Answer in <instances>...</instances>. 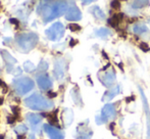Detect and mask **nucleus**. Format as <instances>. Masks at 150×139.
I'll use <instances>...</instances> for the list:
<instances>
[{
    "mask_svg": "<svg viewBox=\"0 0 150 139\" xmlns=\"http://www.w3.org/2000/svg\"><path fill=\"white\" fill-rule=\"evenodd\" d=\"M67 6L69 2L67 1H41L37 12L43 18L44 23H48L67 12Z\"/></svg>",
    "mask_w": 150,
    "mask_h": 139,
    "instance_id": "obj_1",
    "label": "nucleus"
},
{
    "mask_svg": "<svg viewBox=\"0 0 150 139\" xmlns=\"http://www.w3.org/2000/svg\"><path fill=\"white\" fill-rule=\"evenodd\" d=\"M24 104L26 106L34 111H48L53 107V102L37 93L27 97L24 100Z\"/></svg>",
    "mask_w": 150,
    "mask_h": 139,
    "instance_id": "obj_2",
    "label": "nucleus"
},
{
    "mask_svg": "<svg viewBox=\"0 0 150 139\" xmlns=\"http://www.w3.org/2000/svg\"><path fill=\"white\" fill-rule=\"evenodd\" d=\"M38 40V35L35 33H24L16 36V41L21 51L29 52L37 45Z\"/></svg>",
    "mask_w": 150,
    "mask_h": 139,
    "instance_id": "obj_3",
    "label": "nucleus"
},
{
    "mask_svg": "<svg viewBox=\"0 0 150 139\" xmlns=\"http://www.w3.org/2000/svg\"><path fill=\"white\" fill-rule=\"evenodd\" d=\"M12 84H13L14 90H16V92L18 95H25L28 92H30L34 88V86H35L33 80L28 77H23V78L16 79L12 82Z\"/></svg>",
    "mask_w": 150,
    "mask_h": 139,
    "instance_id": "obj_4",
    "label": "nucleus"
},
{
    "mask_svg": "<svg viewBox=\"0 0 150 139\" xmlns=\"http://www.w3.org/2000/svg\"><path fill=\"white\" fill-rule=\"evenodd\" d=\"M115 116H117V111H115V104H107L103 106L102 111H101V115L96 116V124L97 125H103L108 120L115 119Z\"/></svg>",
    "mask_w": 150,
    "mask_h": 139,
    "instance_id": "obj_5",
    "label": "nucleus"
},
{
    "mask_svg": "<svg viewBox=\"0 0 150 139\" xmlns=\"http://www.w3.org/2000/svg\"><path fill=\"white\" fill-rule=\"evenodd\" d=\"M45 34L51 41H59L64 35V27L61 23H55L45 31Z\"/></svg>",
    "mask_w": 150,
    "mask_h": 139,
    "instance_id": "obj_6",
    "label": "nucleus"
},
{
    "mask_svg": "<svg viewBox=\"0 0 150 139\" xmlns=\"http://www.w3.org/2000/svg\"><path fill=\"white\" fill-rule=\"evenodd\" d=\"M115 78H117L115 72L112 68L109 70V71H107L106 73H104L103 75L99 76V80H100V82L105 87H111L112 84H115Z\"/></svg>",
    "mask_w": 150,
    "mask_h": 139,
    "instance_id": "obj_7",
    "label": "nucleus"
},
{
    "mask_svg": "<svg viewBox=\"0 0 150 139\" xmlns=\"http://www.w3.org/2000/svg\"><path fill=\"white\" fill-rule=\"evenodd\" d=\"M67 71V62L63 58H57L54 62V75L57 80H62Z\"/></svg>",
    "mask_w": 150,
    "mask_h": 139,
    "instance_id": "obj_8",
    "label": "nucleus"
},
{
    "mask_svg": "<svg viewBox=\"0 0 150 139\" xmlns=\"http://www.w3.org/2000/svg\"><path fill=\"white\" fill-rule=\"evenodd\" d=\"M141 93V98H142V102H143V109L145 111V115H146V119H147V139H150V109H149V104L147 101V98L145 96L143 89L141 87H139Z\"/></svg>",
    "mask_w": 150,
    "mask_h": 139,
    "instance_id": "obj_9",
    "label": "nucleus"
},
{
    "mask_svg": "<svg viewBox=\"0 0 150 139\" xmlns=\"http://www.w3.org/2000/svg\"><path fill=\"white\" fill-rule=\"evenodd\" d=\"M43 129H44V131L48 134V136H49L50 139H63L64 138V135H63V133L60 131V130L56 129L55 127H52V126L49 125V124H45V125L43 126Z\"/></svg>",
    "mask_w": 150,
    "mask_h": 139,
    "instance_id": "obj_10",
    "label": "nucleus"
},
{
    "mask_svg": "<svg viewBox=\"0 0 150 139\" xmlns=\"http://www.w3.org/2000/svg\"><path fill=\"white\" fill-rule=\"evenodd\" d=\"M65 18L71 22H75V21H80L82 18V12L76 5L71 6L67 9L65 12Z\"/></svg>",
    "mask_w": 150,
    "mask_h": 139,
    "instance_id": "obj_11",
    "label": "nucleus"
},
{
    "mask_svg": "<svg viewBox=\"0 0 150 139\" xmlns=\"http://www.w3.org/2000/svg\"><path fill=\"white\" fill-rule=\"evenodd\" d=\"M37 83L42 90H48L52 87L51 79H50V78L48 77V75H46V74H42V75L38 76Z\"/></svg>",
    "mask_w": 150,
    "mask_h": 139,
    "instance_id": "obj_12",
    "label": "nucleus"
},
{
    "mask_svg": "<svg viewBox=\"0 0 150 139\" xmlns=\"http://www.w3.org/2000/svg\"><path fill=\"white\" fill-rule=\"evenodd\" d=\"M120 92V88L119 85H115L110 87L106 92L104 93V95L102 96V101L103 102H108L115 97V95H117Z\"/></svg>",
    "mask_w": 150,
    "mask_h": 139,
    "instance_id": "obj_13",
    "label": "nucleus"
},
{
    "mask_svg": "<svg viewBox=\"0 0 150 139\" xmlns=\"http://www.w3.org/2000/svg\"><path fill=\"white\" fill-rule=\"evenodd\" d=\"M93 135V131L87 127H78L76 139H91Z\"/></svg>",
    "mask_w": 150,
    "mask_h": 139,
    "instance_id": "obj_14",
    "label": "nucleus"
},
{
    "mask_svg": "<svg viewBox=\"0 0 150 139\" xmlns=\"http://www.w3.org/2000/svg\"><path fill=\"white\" fill-rule=\"evenodd\" d=\"M26 119L29 121V123L32 125L34 130H37V126L41 123L42 121V117L37 113H27L26 115Z\"/></svg>",
    "mask_w": 150,
    "mask_h": 139,
    "instance_id": "obj_15",
    "label": "nucleus"
},
{
    "mask_svg": "<svg viewBox=\"0 0 150 139\" xmlns=\"http://www.w3.org/2000/svg\"><path fill=\"white\" fill-rule=\"evenodd\" d=\"M0 53H1L3 60H5L6 67H12L16 64V60L11 56V54H9V52H7L6 50H0Z\"/></svg>",
    "mask_w": 150,
    "mask_h": 139,
    "instance_id": "obj_16",
    "label": "nucleus"
},
{
    "mask_svg": "<svg viewBox=\"0 0 150 139\" xmlns=\"http://www.w3.org/2000/svg\"><path fill=\"white\" fill-rule=\"evenodd\" d=\"M147 30H148V28L144 23H138V24H135L133 26V32L137 35L144 34V33L147 32Z\"/></svg>",
    "mask_w": 150,
    "mask_h": 139,
    "instance_id": "obj_17",
    "label": "nucleus"
},
{
    "mask_svg": "<svg viewBox=\"0 0 150 139\" xmlns=\"http://www.w3.org/2000/svg\"><path fill=\"white\" fill-rule=\"evenodd\" d=\"M90 12L97 18V20H105V13L98 6H93L90 8Z\"/></svg>",
    "mask_w": 150,
    "mask_h": 139,
    "instance_id": "obj_18",
    "label": "nucleus"
},
{
    "mask_svg": "<svg viewBox=\"0 0 150 139\" xmlns=\"http://www.w3.org/2000/svg\"><path fill=\"white\" fill-rule=\"evenodd\" d=\"M62 118H63V122H64V125L69 126L74 119L73 111H71V109H65L64 113H63V115H62Z\"/></svg>",
    "mask_w": 150,
    "mask_h": 139,
    "instance_id": "obj_19",
    "label": "nucleus"
},
{
    "mask_svg": "<svg viewBox=\"0 0 150 139\" xmlns=\"http://www.w3.org/2000/svg\"><path fill=\"white\" fill-rule=\"evenodd\" d=\"M57 109H56L55 111H53V113H43L41 116H43V117H46L48 118V120H49L50 124H54V125H57L58 123V119H57Z\"/></svg>",
    "mask_w": 150,
    "mask_h": 139,
    "instance_id": "obj_20",
    "label": "nucleus"
},
{
    "mask_svg": "<svg viewBox=\"0 0 150 139\" xmlns=\"http://www.w3.org/2000/svg\"><path fill=\"white\" fill-rule=\"evenodd\" d=\"M95 34L100 38H106V37H108V36H111L112 33H111V31L109 30L108 28H100L95 31Z\"/></svg>",
    "mask_w": 150,
    "mask_h": 139,
    "instance_id": "obj_21",
    "label": "nucleus"
},
{
    "mask_svg": "<svg viewBox=\"0 0 150 139\" xmlns=\"http://www.w3.org/2000/svg\"><path fill=\"white\" fill-rule=\"evenodd\" d=\"M71 97H73L74 101L78 105H82L83 102H82V97H81V95H80L79 89H78V88H74V89L71 90Z\"/></svg>",
    "mask_w": 150,
    "mask_h": 139,
    "instance_id": "obj_22",
    "label": "nucleus"
},
{
    "mask_svg": "<svg viewBox=\"0 0 150 139\" xmlns=\"http://www.w3.org/2000/svg\"><path fill=\"white\" fill-rule=\"evenodd\" d=\"M132 7L133 8H135V9H139V8H143V7H145L146 5H148L149 3V1H146V0H142V1H133L132 3Z\"/></svg>",
    "mask_w": 150,
    "mask_h": 139,
    "instance_id": "obj_23",
    "label": "nucleus"
},
{
    "mask_svg": "<svg viewBox=\"0 0 150 139\" xmlns=\"http://www.w3.org/2000/svg\"><path fill=\"white\" fill-rule=\"evenodd\" d=\"M27 131H28V128H27V126L24 125V124L18 125L16 128H14V132H16V134H18V135H23V134H25Z\"/></svg>",
    "mask_w": 150,
    "mask_h": 139,
    "instance_id": "obj_24",
    "label": "nucleus"
},
{
    "mask_svg": "<svg viewBox=\"0 0 150 139\" xmlns=\"http://www.w3.org/2000/svg\"><path fill=\"white\" fill-rule=\"evenodd\" d=\"M36 69L35 65L33 64V62H26L24 64V70L26 72H29V73H32V72H34Z\"/></svg>",
    "mask_w": 150,
    "mask_h": 139,
    "instance_id": "obj_25",
    "label": "nucleus"
},
{
    "mask_svg": "<svg viewBox=\"0 0 150 139\" xmlns=\"http://www.w3.org/2000/svg\"><path fill=\"white\" fill-rule=\"evenodd\" d=\"M69 29L73 32H77V31H80L81 30V26H79L78 24H69Z\"/></svg>",
    "mask_w": 150,
    "mask_h": 139,
    "instance_id": "obj_26",
    "label": "nucleus"
},
{
    "mask_svg": "<svg viewBox=\"0 0 150 139\" xmlns=\"http://www.w3.org/2000/svg\"><path fill=\"white\" fill-rule=\"evenodd\" d=\"M11 111L13 113V116L18 119V116H20V111H21V109L18 106H11Z\"/></svg>",
    "mask_w": 150,
    "mask_h": 139,
    "instance_id": "obj_27",
    "label": "nucleus"
},
{
    "mask_svg": "<svg viewBox=\"0 0 150 139\" xmlns=\"http://www.w3.org/2000/svg\"><path fill=\"white\" fill-rule=\"evenodd\" d=\"M38 68H39L40 71H43L44 72V71H46V70L48 69V64L42 60V62H40V65H39V67H38Z\"/></svg>",
    "mask_w": 150,
    "mask_h": 139,
    "instance_id": "obj_28",
    "label": "nucleus"
},
{
    "mask_svg": "<svg viewBox=\"0 0 150 139\" xmlns=\"http://www.w3.org/2000/svg\"><path fill=\"white\" fill-rule=\"evenodd\" d=\"M140 48L143 50V51H145V52H147V51H149V50H150L149 46L147 45L146 43H144V42H142V43L140 44Z\"/></svg>",
    "mask_w": 150,
    "mask_h": 139,
    "instance_id": "obj_29",
    "label": "nucleus"
},
{
    "mask_svg": "<svg viewBox=\"0 0 150 139\" xmlns=\"http://www.w3.org/2000/svg\"><path fill=\"white\" fill-rule=\"evenodd\" d=\"M16 121V118L14 116H8L7 117V123L8 124H13Z\"/></svg>",
    "mask_w": 150,
    "mask_h": 139,
    "instance_id": "obj_30",
    "label": "nucleus"
},
{
    "mask_svg": "<svg viewBox=\"0 0 150 139\" xmlns=\"http://www.w3.org/2000/svg\"><path fill=\"white\" fill-rule=\"evenodd\" d=\"M110 5H111V7L115 8V9H119V8L120 7V4L119 1H112L110 3Z\"/></svg>",
    "mask_w": 150,
    "mask_h": 139,
    "instance_id": "obj_31",
    "label": "nucleus"
},
{
    "mask_svg": "<svg viewBox=\"0 0 150 139\" xmlns=\"http://www.w3.org/2000/svg\"><path fill=\"white\" fill-rule=\"evenodd\" d=\"M0 87L3 88V93H5V92H7V90H8L7 85H6V84L4 83L3 81H1V79H0Z\"/></svg>",
    "mask_w": 150,
    "mask_h": 139,
    "instance_id": "obj_32",
    "label": "nucleus"
},
{
    "mask_svg": "<svg viewBox=\"0 0 150 139\" xmlns=\"http://www.w3.org/2000/svg\"><path fill=\"white\" fill-rule=\"evenodd\" d=\"M9 22L11 23V24L16 25V27H18V24H20V22H18V18H10V20H9Z\"/></svg>",
    "mask_w": 150,
    "mask_h": 139,
    "instance_id": "obj_33",
    "label": "nucleus"
},
{
    "mask_svg": "<svg viewBox=\"0 0 150 139\" xmlns=\"http://www.w3.org/2000/svg\"><path fill=\"white\" fill-rule=\"evenodd\" d=\"M47 96L49 98H54V97H56V96H57V94L55 93V92H51V91H49L47 93Z\"/></svg>",
    "mask_w": 150,
    "mask_h": 139,
    "instance_id": "obj_34",
    "label": "nucleus"
},
{
    "mask_svg": "<svg viewBox=\"0 0 150 139\" xmlns=\"http://www.w3.org/2000/svg\"><path fill=\"white\" fill-rule=\"evenodd\" d=\"M77 43H78V41H77V40L71 39V41H69V46H71V47H74V46H75Z\"/></svg>",
    "mask_w": 150,
    "mask_h": 139,
    "instance_id": "obj_35",
    "label": "nucleus"
},
{
    "mask_svg": "<svg viewBox=\"0 0 150 139\" xmlns=\"http://www.w3.org/2000/svg\"><path fill=\"white\" fill-rule=\"evenodd\" d=\"M90 3H92V0H88V1H83V2H82V4H83V5H85V4H90Z\"/></svg>",
    "mask_w": 150,
    "mask_h": 139,
    "instance_id": "obj_36",
    "label": "nucleus"
},
{
    "mask_svg": "<svg viewBox=\"0 0 150 139\" xmlns=\"http://www.w3.org/2000/svg\"><path fill=\"white\" fill-rule=\"evenodd\" d=\"M134 98H135L134 96H131V97H128V98H127V101L129 102L130 100H134Z\"/></svg>",
    "mask_w": 150,
    "mask_h": 139,
    "instance_id": "obj_37",
    "label": "nucleus"
},
{
    "mask_svg": "<svg viewBox=\"0 0 150 139\" xmlns=\"http://www.w3.org/2000/svg\"><path fill=\"white\" fill-rule=\"evenodd\" d=\"M115 123H111L110 124V130H113V127H115Z\"/></svg>",
    "mask_w": 150,
    "mask_h": 139,
    "instance_id": "obj_38",
    "label": "nucleus"
},
{
    "mask_svg": "<svg viewBox=\"0 0 150 139\" xmlns=\"http://www.w3.org/2000/svg\"><path fill=\"white\" fill-rule=\"evenodd\" d=\"M3 104V98H0V104Z\"/></svg>",
    "mask_w": 150,
    "mask_h": 139,
    "instance_id": "obj_39",
    "label": "nucleus"
},
{
    "mask_svg": "<svg viewBox=\"0 0 150 139\" xmlns=\"http://www.w3.org/2000/svg\"><path fill=\"white\" fill-rule=\"evenodd\" d=\"M0 139H4V135H0Z\"/></svg>",
    "mask_w": 150,
    "mask_h": 139,
    "instance_id": "obj_40",
    "label": "nucleus"
},
{
    "mask_svg": "<svg viewBox=\"0 0 150 139\" xmlns=\"http://www.w3.org/2000/svg\"><path fill=\"white\" fill-rule=\"evenodd\" d=\"M18 139H23V136L22 135H18Z\"/></svg>",
    "mask_w": 150,
    "mask_h": 139,
    "instance_id": "obj_41",
    "label": "nucleus"
}]
</instances>
